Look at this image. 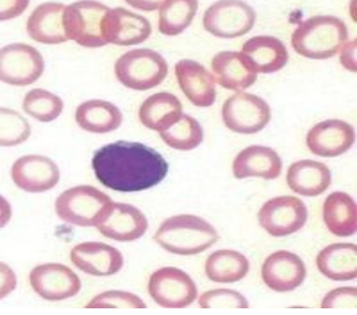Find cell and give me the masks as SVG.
Segmentation results:
<instances>
[{
    "mask_svg": "<svg viewBox=\"0 0 357 315\" xmlns=\"http://www.w3.org/2000/svg\"><path fill=\"white\" fill-rule=\"evenodd\" d=\"M198 305L205 310H243L248 309V300L240 292L229 289H215L202 294Z\"/></svg>",
    "mask_w": 357,
    "mask_h": 315,
    "instance_id": "obj_34",
    "label": "cell"
},
{
    "mask_svg": "<svg viewBox=\"0 0 357 315\" xmlns=\"http://www.w3.org/2000/svg\"><path fill=\"white\" fill-rule=\"evenodd\" d=\"M70 259L77 269L93 277L116 275L124 265L123 254L118 249L96 241L77 245L71 250Z\"/></svg>",
    "mask_w": 357,
    "mask_h": 315,
    "instance_id": "obj_18",
    "label": "cell"
},
{
    "mask_svg": "<svg viewBox=\"0 0 357 315\" xmlns=\"http://www.w3.org/2000/svg\"><path fill=\"white\" fill-rule=\"evenodd\" d=\"M31 128L27 118L8 107H0V146L14 147L27 142Z\"/></svg>",
    "mask_w": 357,
    "mask_h": 315,
    "instance_id": "obj_33",
    "label": "cell"
},
{
    "mask_svg": "<svg viewBox=\"0 0 357 315\" xmlns=\"http://www.w3.org/2000/svg\"><path fill=\"white\" fill-rule=\"evenodd\" d=\"M86 309H146L147 305L139 295L131 292L111 291L102 292L91 300Z\"/></svg>",
    "mask_w": 357,
    "mask_h": 315,
    "instance_id": "obj_35",
    "label": "cell"
},
{
    "mask_svg": "<svg viewBox=\"0 0 357 315\" xmlns=\"http://www.w3.org/2000/svg\"><path fill=\"white\" fill-rule=\"evenodd\" d=\"M109 9L98 0H77L66 5L63 27L68 41H73L83 48L107 46L102 36V22Z\"/></svg>",
    "mask_w": 357,
    "mask_h": 315,
    "instance_id": "obj_6",
    "label": "cell"
},
{
    "mask_svg": "<svg viewBox=\"0 0 357 315\" xmlns=\"http://www.w3.org/2000/svg\"><path fill=\"white\" fill-rule=\"evenodd\" d=\"M177 82L183 93L195 107H209L216 101V81L203 64L184 59L175 66Z\"/></svg>",
    "mask_w": 357,
    "mask_h": 315,
    "instance_id": "obj_19",
    "label": "cell"
},
{
    "mask_svg": "<svg viewBox=\"0 0 357 315\" xmlns=\"http://www.w3.org/2000/svg\"><path fill=\"white\" fill-rule=\"evenodd\" d=\"M75 118L83 131L107 134L122 125L123 114L120 109L111 102L89 100L77 107Z\"/></svg>",
    "mask_w": 357,
    "mask_h": 315,
    "instance_id": "obj_26",
    "label": "cell"
},
{
    "mask_svg": "<svg viewBox=\"0 0 357 315\" xmlns=\"http://www.w3.org/2000/svg\"><path fill=\"white\" fill-rule=\"evenodd\" d=\"M63 109L61 98L45 89H32L22 101L24 113L43 123L56 121L63 112Z\"/></svg>",
    "mask_w": 357,
    "mask_h": 315,
    "instance_id": "obj_32",
    "label": "cell"
},
{
    "mask_svg": "<svg viewBox=\"0 0 357 315\" xmlns=\"http://www.w3.org/2000/svg\"><path fill=\"white\" fill-rule=\"evenodd\" d=\"M11 216H13V208L10 203L3 196L0 195V229H3L9 224Z\"/></svg>",
    "mask_w": 357,
    "mask_h": 315,
    "instance_id": "obj_41",
    "label": "cell"
},
{
    "mask_svg": "<svg viewBox=\"0 0 357 315\" xmlns=\"http://www.w3.org/2000/svg\"><path fill=\"white\" fill-rule=\"evenodd\" d=\"M250 263L245 254L231 249L213 252L205 263L207 278L216 284H235L248 275Z\"/></svg>",
    "mask_w": 357,
    "mask_h": 315,
    "instance_id": "obj_29",
    "label": "cell"
},
{
    "mask_svg": "<svg viewBox=\"0 0 357 315\" xmlns=\"http://www.w3.org/2000/svg\"><path fill=\"white\" fill-rule=\"evenodd\" d=\"M10 174L19 190L31 194L48 192L60 182L59 167L47 156H22L11 166Z\"/></svg>",
    "mask_w": 357,
    "mask_h": 315,
    "instance_id": "obj_14",
    "label": "cell"
},
{
    "mask_svg": "<svg viewBox=\"0 0 357 315\" xmlns=\"http://www.w3.org/2000/svg\"><path fill=\"white\" fill-rule=\"evenodd\" d=\"M92 169L109 190L135 192L158 186L168 174V164L158 151L142 143L118 141L94 153Z\"/></svg>",
    "mask_w": 357,
    "mask_h": 315,
    "instance_id": "obj_1",
    "label": "cell"
},
{
    "mask_svg": "<svg viewBox=\"0 0 357 315\" xmlns=\"http://www.w3.org/2000/svg\"><path fill=\"white\" fill-rule=\"evenodd\" d=\"M16 288L17 277L14 270L5 262L0 261V300L8 297Z\"/></svg>",
    "mask_w": 357,
    "mask_h": 315,
    "instance_id": "obj_38",
    "label": "cell"
},
{
    "mask_svg": "<svg viewBox=\"0 0 357 315\" xmlns=\"http://www.w3.org/2000/svg\"><path fill=\"white\" fill-rule=\"evenodd\" d=\"M226 128L234 133L252 135L261 132L271 120V109L260 96L236 92L225 101L222 110Z\"/></svg>",
    "mask_w": 357,
    "mask_h": 315,
    "instance_id": "obj_8",
    "label": "cell"
},
{
    "mask_svg": "<svg viewBox=\"0 0 357 315\" xmlns=\"http://www.w3.org/2000/svg\"><path fill=\"white\" fill-rule=\"evenodd\" d=\"M256 13L243 0H218L204 15L206 31L220 39H236L252 30Z\"/></svg>",
    "mask_w": 357,
    "mask_h": 315,
    "instance_id": "obj_7",
    "label": "cell"
},
{
    "mask_svg": "<svg viewBox=\"0 0 357 315\" xmlns=\"http://www.w3.org/2000/svg\"><path fill=\"white\" fill-rule=\"evenodd\" d=\"M258 220L272 237H287L298 233L307 224V206L294 196H279L262 205Z\"/></svg>",
    "mask_w": 357,
    "mask_h": 315,
    "instance_id": "obj_11",
    "label": "cell"
},
{
    "mask_svg": "<svg viewBox=\"0 0 357 315\" xmlns=\"http://www.w3.org/2000/svg\"><path fill=\"white\" fill-rule=\"evenodd\" d=\"M232 171L237 179L256 177L271 180L280 176L282 160L270 147L252 145L236 156L232 163Z\"/></svg>",
    "mask_w": 357,
    "mask_h": 315,
    "instance_id": "obj_22",
    "label": "cell"
},
{
    "mask_svg": "<svg viewBox=\"0 0 357 315\" xmlns=\"http://www.w3.org/2000/svg\"><path fill=\"white\" fill-rule=\"evenodd\" d=\"M158 133L166 145L183 152L194 150L204 141V130L199 122L184 113L171 125Z\"/></svg>",
    "mask_w": 357,
    "mask_h": 315,
    "instance_id": "obj_31",
    "label": "cell"
},
{
    "mask_svg": "<svg viewBox=\"0 0 357 315\" xmlns=\"http://www.w3.org/2000/svg\"><path fill=\"white\" fill-rule=\"evenodd\" d=\"M356 39L344 43L340 49V62L343 66L344 69H347L349 72H356L357 59H356Z\"/></svg>",
    "mask_w": 357,
    "mask_h": 315,
    "instance_id": "obj_39",
    "label": "cell"
},
{
    "mask_svg": "<svg viewBox=\"0 0 357 315\" xmlns=\"http://www.w3.org/2000/svg\"><path fill=\"white\" fill-rule=\"evenodd\" d=\"M354 128L342 120H326L317 123L307 134L310 152L320 158H337L355 144Z\"/></svg>",
    "mask_w": 357,
    "mask_h": 315,
    "instance_id": "obj_17",
    "label": "cell"
},
{
    "mask_svg": "<svg viewBox=\"0 0 357 315\" xmlns=\"http://www.w3.org/2000/svg\"><path fill=\"white\" fill-rule=\"evenodd\" d=\"M323 220L336 237H351L357 231V206L349 194L332 192L323 203Z\"/></svg>",
    "mask_w": 357,
    "mask_h": 315,
    "instance_id": "obj_27",
    "label": "cell"
},
{
    "mask_svg": "<svg viewBox=\"0 0 357 315\" xmlns=\"http://www.w3.org/2000/svg\"><path fill=\"white\" fill-rule=\"evenodd\" d=\"M115 77L126 88L147 91L163 83L168 75V64L162 54L152 49L128 51L114 64Z\"/></svg>",
    "mask_w": 357,
    "mask_h": 315,
    "instance_id": "obj_4",
    "label": "cell"
},
{
    "mask_svg": "<svg viewBox=\"0 0 357 315\" xmlns=\"http://www.w3.org/2000/svg\"><path fill=\"white\" fill-rule=\"evenodd\" d=\"M211 69L216 83L230 91H245L258 78L243 54L237 51H222L217 54L211 61Z\"/></svg>",
    "mask_w": 357,
    "mask_h": 315,
    "instance_id": "obj_23",
    "label": "cell"
},
{
    "mask_svg": "<svg viewBox=\"0 0 357 315\" xmlns=\"http://www.w3.org/2000/svg\"><path fill=\"white\" fill-rule=\"evenodd\" d=\"M347 40L349 30L343 20L334 16H315L298 24L291 37V45L304 58L326 60L339 54Z\"/></svg>",
    "mask_w": 357,
    "mask_h": 315,
    "instance_id": "obj_3",
    "label": "cell"
},
{
    "mask_svg": "<svg viewBox=\"0 0 357 315\" xmlns=\"http://www.w3.org/2000/svg\"><path fill=\"white\" fill-rule=\"evenodd\" d=\"M64 8V3L56 1L38 5L28 17L26 24L30 39L47 46L67 43L63 27Z\"/></svg>",
    "mask_w": 357,
    "mask_h": 315,
    "instance_id": "obj_20",
    "label": "cell"
},
{
    "mask_svg": "<svg viewBox=\"0 0 357 315\" xmlns=\"http://www.w3.org/2000/svg\"><path fill=\"white\" fill-rule=\"evenodd\" d=\"M152 35V24L144 16L122 7L109 8L102 22L107 45L130 47L145 43Z\"/></svg>",
    "mask_w": 357,
    "mask_h": 315,
    "instance_id": "obj_13",
    "label": "cell"
},
{
    "mask_svg": "<svg viewBox=\"0 0 357 315\" xmlns=\"http://www.w3.org/2000/svg\"><path fill=\"white\" fill-rule=\"evenodd\" d=\"M317 269L333 281L355 280L357 277V247L354 243H333L317 256Z\"/></svg>",
    "mask_w": 357,
    "mask_h": 315,
    "instance_id": "obj_25",
    "label": "cell"
},
{
    "mask_svg": "<svg viewBox=\"0 0 357 315\" xmlns=\"http://www.w3.org/2000/svg\"><path fill=\"white\" fill-rule=\"evenodd\" d=\"M198 0H164L158 9V29L167 37H176L190 27L197 14Z\"/></svg>",
    "mask_w": 357,
    "mask_h": 315,
    "instance_id": "obj_30",
    "label": "cell"
},
{
    "mask_svg": "<svg viewBox=\"0 0 357 315\" xmlns=\"http://www.w3.org/2000/svg\"><path fill=\"white\" fill-rule=\"evenodd\" d=\"M149 295L164 309L178 310L190 307L197 299V286L188 273L175 267L156 270L149 278Z\"/></svg>",
    "mask_w": 357,
    "mask_h": 315,
    "instance_id": "obj_10",
    "label": "cell"
},
{
    "mask_svg": "<svg viewBox=\"0 0 357 315\" xmlns=\"http://www.w3.org/2000/svg\"><path fill=\"white\" fill-rule=\"evenodd\" d=\"M132 8L136 10L145 11V13H152L160 9L164 0H124Z\"/></svg>",
    "mask_w": 357,
    "mask_h": 315,
    "instance_id": "obj_40",
    "label": "cell"
},
{
    "mask_svg": "<svg viewBox=\"0 0 357 315\" xmlns=\"http://www.w3.org/2000/svg\"><path fill=\"white\" fill-rule=\"evenodd\" d=\"M112 203L105 192L82 185L64 190L56 198L54 208L62 222L77 227H96Z\"/></svg>",
    "mask_w": 357,
    "mask_h": 315,
    "instance_id": "obj_5",
    "label": "cell"
},
{
    "mask_svg": "<svg viewBox=\"0 0 357 315\" xmlns=\"http://www.w3.org/2000/svg\"><path fill=\"white\" fill-rule=\"evenodd\" d=\"M29 282L36 294L51 302L75 297L82 288L77 273L61 263L37 266L30 272Z\"/></svg>",
    "mask_w": 357,
    "mask_h": 315,
    "instance_id": "obj_12",
    "label": "cell"
},
{
    "mask_svg": "<svg viewBox=\"0 0 357 315\" xmlns=\"http://www.w3.org/2000/svg\"><path fill=\"white\" fill-rule=\"evenodd\" d=\"M217 230L194 215H177L166 220L155 233L154 240L166 252L178 256L202 254L218 241Z\"/></svg>",
    "mask_w": 357,
    "mask_h": 315,
    "instance_id": "obj_2",
    "label": "cell"
},
{
    "mask_svg": "<svg viewBox=\"0 0 357 315\" xmlns=\"http://www.w3.org/2000/svg\"><path fill=\"white\" fill-rule=\"evenodd\" d=\"M45 72L40 51L28 43H9L0 48V82L13 86H28Z\"/></svg>",
    "mask_w": 357,
    "mask_h": 315,
    "instance_id": "obj_9",
    "label": "cell"
},
{
    "mask_svg": "<svg viewBox=\"0 0 357 315\" xmlns=\"http://www.w3.org/2000/svg\"><path fill=\"white\" fill-rule=\"evenodd\" d=\"M307 268L294 252L279 250L270 254L261 267L264 284L279 293L292 292L303 284Z\"/></svg>",
    "mask_w": 357,
    "mask_h": 315,
    "instance_id": "obj_16",
    "label": "cell"
},
{
    "mask_svg": "<svg viewBox=\"0 0 357 315\" xmlns=\"http://www.w3.org/2000/svg\"><path fill=\"white\" fill-rule=\"evenodd\" d=\"M96 227L101 235L109 239L119 243H131L144 236L149 222L145 215L134 206L113 201Z\"/></svg>",
    "mask_w": 357,
    "mask_h": 315,
    "instance_id": "obj_15",
    "label": "cell"
},
{
    "mask_svg": "<svg viewBox=\"0 0 357 315\" xmlns=\"http://www.w3.org/2000/svg\"><path fill=\"white\" fill-rule=\"evenodd\" d=\"M287 183L292 192L305 197H317L328 190L332 174L324 163L312 160L294 162L287 171Z\"/></svg>",
    "mask_w": 357,
    "mask_h": 315,
    "instance_id": "obj_24",
    "label": "cell"
},
{
    "mask_svg": "<svg viewBox=\"0 0 357 315\" xmlns=\"http://www.w3.org/2000/svg\"><path fill=\"white\" fill-rule=\"evenodd\" d=\"M183 114V105L178 98L168 92L149 96L139 110L141 123L152 131L160 132L171 125Z\"/></svg>",
    "mask_w": 357,
    "mask_h": 315,
    "instance_id": "obj_28",
    "label": "cell"
},
{
    "mask_svg": "<svg viewBox=\"0 0 357 315\" xmlns=\"http://www.w3.org/2000/svg\"><path fill=\"white\" fill-rule=\"evenodd\" d=\"M29 5L30 0H0V22L18 18Z\"/></svg>",
    "mask_w": 357,
    "mask_h": 315,
    "instance_id": "obj_37",
    "label": "cell"
},
{
    "mask_svg": "<svg viewBox=\"0 0 357 315\" xmlns=\"http://www.w3.org/2000/svg\"><path fill=\"white\" fill-rule=\"evenodd\" d=\"M240 52L257 75L278 72L285 67L289 60L288 49L284 43L272 36L250 38Z\"/></svg>",
    "mask_w": 357,
    "mask_h": 315,
    "instance_id": "obj_21",
    "label": "cell"
},
{
    "mask_svg": "<svg viewBox=\"0 0 357 315\" xmlns=\"http://www.w3.org/2000/svg\"><path fill=\"white\" fill-rule=\"evenodd\" d=\"M357 303V289L341 286L328 292L323 298L321 307L326 310H355Z\"/></svg>",
    "mask_w": 357,
    "mask_h": 315,
    "instance_id": "obj_36",
    "label": "cell"
}]
</instances>
